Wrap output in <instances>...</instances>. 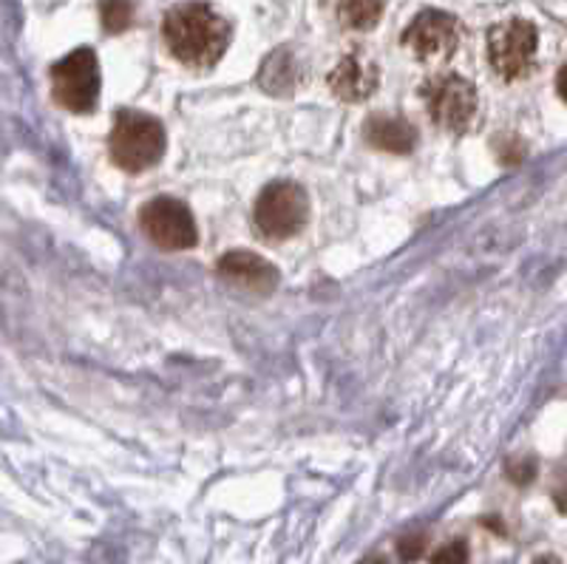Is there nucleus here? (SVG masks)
<instances>
[{"label": "nucleus", "instance_id": "nucleus-1", "mask_svg": "<svg viewBox=\"0 0 567 564\" xmlns=\"http://www.w3.org/2000/svg\"><path fill=\"white\" fill-rule=\"evenodd\" d=\"M171 54L190 69H210L230 43V23L202 0H187L171 9L162 23Z\"/></svg>", "mask_w": 567, "mask_h": 564}, {"label": "nucleus", "instance_id": "nucleus-15", "mask_svg": "<svg viewBox=\"0 0 567 564\" xmlns=\"http://www.w3.org/2000/svg\"><path fill=\"white\" fill-rule=\"evenodd\" d=\"M432 564H468V545H465L463 539L449 542V545L432 553Z\"/></svg>", "mask_w": 567, "mask_h": 564}, {"label": "nucleus", "instance_id": "nucleus-11", "mask_svg": "<svg viewBox=\"0 0 567 564\" xmlns=\"http://www.w3.org/2000/svg\"><path fill=\"white\" fill-rule=\"evenodd\" d=\"M363 136L372 148L386 154H409L417 145V131L412 122L389 114H372L363 125Z\"/></svg>", "mask_w": 567, "mask_h": 564}, {"label": "nucleus", "instance_id": "nucleus-12", "mask_svg": "<svg viewBox=\"0 0 567 564\" xmlns=\"http://www.w3.org/2000/svg\"><path fill=\"white\" fill-rule=\"evenodd\" d=\"M261 89L270 91V94H292L301 83V65H298L296 54L290 49H278L276 54L265 60V69H261V78H258Z\"/></svg>", "mask_w": 567, "mask_h": 564}, {"label": "nucleus", "instance_id": "nucleus-4", "mask_svg": "<svg viewBox=\"0 0 567 564\" xmlns=\"http://www.w3.org/2000/svg\"><path fill=\"white\" fill-rule=\"evenodd\" d=\"M52 94L63 109L89 114L100 100V63L91 49L65 54L52 69Z\"/></svg>", "mask_w": 567, "mask_h": 564}, {"label": "nucleus", "instance_id": "nucleus-9", "mask_svg": "<svg viewBox=\"0 0 567 564\" xmlns=\"http://www.w3.org/2000/svg\"><path fill=\"white\" fill-rule=\"evenodd\" d=\"M381 85V69L369 54L349 52L329 71V89L343 103H363Z\"/></svg>", "mask_w": 567, "mask_h": 564}, {"label": "nucleus", "instance_id": "nucleus-6", "mask_svg": "<svg viewBox=\"0 0 567 564\" xmlns=\"http://www.w3.org/2000/svg\"><path fill=\"white\" fill-rule=\"evenodd\" d=\"M536 27L530 20H505L488 32L491 69L503 80H523L534 69Z\"/></svg>", "mask_w": 567, "mask_h": 564}, {"label": "nucleus", "instance_id": "nucleus-16", "mask_svg": "<svg viewBox=\"0 0 567 564\" xmlns=\"http://www.w3.org/2000/svg\"><path fill=\"white\" fill-rule=\"evenodd\" d=\"M423 551H425V533L423 531L406 533V536L398 542L400 558H403V562H409V564L417 562V558L423 556Z\"/></svg>", "mask_w": 567, "mask_h": 564}, {"label": "nucleus", "instance_id": "nucleus-13", "mask_svg": "<svg viewBox=\"0 0 567 564\" xmlns=\"http://www.w3.org/2000/svg\"><path fill=\"white\" fill-rule=\"evenodd\" d=\"M323 7L332 12V18L341 27L354 29V32H369V29H374L383 14L381 0H323Z\"/></svg>", "mask_w": 567, "mask_h": 564}, {"label": "nucleus", "instance_id": "nucleus-14", "mask_svg": "<svg viewBox=\"0 0 567 564\" xmlns=\"http://www.w3.org/2000/svg\"><path fill=\"white\" fill-rule=\"evenodd\" d=\"M100 20L109 34H123L134 23V0H100Z\"/></svg>", "mask_w": 567, "mask_h": 564}, {"label": "nucleus", "instance_id": "nucleus-7", "mask_svg": "<svg viewBox=\"0 0 567 564\" xmlns=\"http://www.w3.org/2000/svg\"><path fill=\"white\" fill-rule=\"evenodd\" d=\"M140 227L162 250H187L199 242L194 213L187 211L185 202L171 199V196L151 199L142 207Z\"/></svg>", "mask_w": 567, "mask_h": 564}, {"label": "nucleus", "instance_id": "nucleus-3", "mask_svg": "<svg viewBox=\"0 0 567 564\" xmlns=\"http://www.w3.org/2000/svg\"><path fill=\"white\" fill-rule=\"evenodd\" d=\"M252 216H256V227L261 236L284 242L303 230L307 216H310V202H307L303 187L296 182H272L258 196Z\"/></svg>", "mask_w": 567, "mask_h": 564}, {"label": "nucleus", "instance_id": "nucleus-17", "mask_svg": "<svg viewBox=\"0 0 567 564\" xmlns=\"http://www.w3.org/2000/svg\"><path fill=\"white\" fill-rule=\"evenodd\" d=\"M556 89H559V96L567 103V65L559 69V78H556Z\"/></svg>", "mask_w": 567, "mask_h": 564}, {"label": "nucleus", "instance_id": "nucleus-5", "mask_svg": "<svg viewBox=\"0 0 567 564\" xmlns=\"http://www.w3.org/2000/svg\"><path fill=\"white\" fill-rule=\"evenodd\" d=\"M425 109L440 129L463 134L477 116V89L460 74H437L423 85Z\"/></svg>", "mask_w": 567, "mask_h": 564}, {"label": "nucleus", "instance_id": "nucleus-2", "mask_svg": "<svg viewBox=\"0 0 567 564\" xmlns=\"http://www.w3.org/2000/svg\"><path fill=\"white\" fill-rule=\"evenodd\" d=\"M111 160L128 174H142L154 167L165 154V129L148 114L120 111L109 140Z\"/></svg>", "mask_w": 567, "mask_h": 564}, {"label": "nucleus", "instance_id": "nucleus-8", "mask_svg": "<svg viewBox=\"0 0 567 564\" xmlns=\"http://www.w3.org/2000/svg\"><path fill=\"white\" fill-rule=\"evenodd\" d=\"M403 45L412 49V54L425 63H443L452 58L460 45V23L449 12L440 9H425L409 23L403 32Z\"/></svg>", "mask_w": 567, "mask_h": 564}, {"label": "nucleus", "instance_id": "nucleus-18", "mask_svg": "<svg viewBox=\"0 0 567 564\" xmlns=\"http://www.w3.org/2000/svg\"><path fill=\"white\" fill-rule=\"evenodd\" d=\"M361 564H386V558H383V556H367Z\"/></svg>", "mask_w": 567, "mask_h": 564}, {"label": "nucleus", "instance_id": "nucleus-10", "mask_svg": "<svg viewBox=\"0 0 567 564\" xmlns=\"http://www.w3.org/2000/svg\"><path fill=\"white\" fill-rule=\"evenodd\" d=\"M219 276L239 289L267 296L278 284V269L267 258L250 250H230L219 258Z\"/></svg>", "mask_w": 567, "mask_h": 564}]
</instances>
